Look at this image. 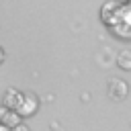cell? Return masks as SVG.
<instances>
[{
    "instance_id": "cell-1",
    "label": "cell",
    "mask_w": 131,
    "mask_h": 131,
    "mask_svg": "<svg viewBox=\"0 0 131 131\" xmlns=\"http://www.w3.org/2000/svg\"><path fill=\"white\" fill-rule=\"evenodd\" d=\"M119 37H131V2H121V8L117 10L115 18L108 25Z\"/></svg>"
},
{
    "instance_id": "cell-2",
    "label": "cell",
    "mask_w": 131,
    "mask_h": 131,
    "mask_svg": "<svg viewBox=\"0 0 131 131\" xmlns=\"http://www.w3.org/2000/svg\"><path fill=\"white\" fill-rule=\"evenodd\" d=\"M37 108H39V98L33 92H23V98L16 106V113L20 117H31V115H35Z\"/></svg>"
},
{
    "instance_id": "cell-3",
    "label": "cell",
    "mask_w": 131,
    "mask_h": 131,
    "mask_svg": "<svg viewBox=\"0 0 131 131\" xmlns=\"http://www.w3.org/2000/svg\"><path fill=\"white\" fill-rule=\"evenodd\" d=\"M127 92H129V86H127L125 80H121V78H111V82H108V94H111V98L121 100V98L127 96Z\"/></svg>"
},
{
    "instance_id": "cell-4",
    "label": "cell",
    "mask_w": 131,
    "mask_h": 131,
    "mask_svg": "<svg viewBox=\"0 0 131 131\" xmlns=\"http://www.w3.org/2000/svg\"><path fill=\"white\" fill-rule=\"evenodd\" d=\"M119 8H121V2H119V0H106V2L102 4V8H100L102 20H104L106 25H111V20L115 18V14H117Z\"/></svg>"
},
{
    "instance_id": "cell-5",
    "label": "cell",
    "mask_w": 131,
    "mask_h": 131,
    "mask_svg": "<svg viewBox=\"0 0 131 131\" xmlns=\"http://www.w3.org/2000/svg\"><path fill=\"white\" fill-rule=\"evenodd\" d=\"M20 98H23V92H20V90H16V88H8V90L4 92L2 104H4L8 111H16V106H18Z\"/></svg>"
},
{
    "instance_id": "cell-6",
    "label": "cell",
    "mask_w": 131,
    "mask_h": 131,
    "mask_svg": "<svg viewBox=\"0 0 131 131\" xmlns=\"http://www.w3.org/2000/svg\"><path fill=\"white\" fill-rule=\"evenodd\" d=\"M0 121H2L4 125H8V127L12 129V127H16V125L20 123V115H18L16 111H8V108H6V111H4L2 115H0Z\"/></svg>"
},
{
    "instance_id": "cell-7",
    "label": "cell",
    "mask_w": 131,
    "mask_h": 131,
    "mask_svg": "<svg viewBox=\"0 0 131 131\" xmlns=\"http://www.w3.org/2000/svg\"><path fill=\"white\" fill-rule=\"evenodd\" d=\"M117 63L121 70H131V49H123L117 57Z\"/></svg>"
},
{
    "instance_id": "cell-8",
    "label": "cell",
    "mask_w": 131,
    "mask_h": 131,
    "mask_svg": "<svg viewBox=\"0 0 131 131\" xmlns=\"http://www.w3.org/2000/svg\"><path fill=\"white\" fill-rule=\"evenodd\" d=\"M12 131H31V129H29V127H27L25 123H18L16 127H12Z\"/></svg>"
},
{
    "instance_id": "cell-9",
    "label": "cell",
    "mask_w": 131,
    "mask_h": 131,
    "mask_svg": "<svg viewBox=\"0 0 131 131\" xmlns=\"http://www.w3.org/2000/svg\"><path fill=\"white\" fill-rule=\"evenodd\" d=\"M0 131H12V129H10V127H8V125H4V123H2V121H0Z\"/></svg>"
},
{
    "instance_id": "cell-10",
    "label": "cell",
    "mask_w": 131,
    "mask_h": 131,
    "mask_svg": "<svg viewBox=\"0 0 131 131\" xmlns=\"http://www.w3.org/2000/svg\"><path fill=\"white\" fill-rule=\"evenodd\" d=\"M2 59H4V49L0 47V63H2Z\"/></svg>"
},
{
    "instance_id": "cell-11",
    "label": "cell",
    "mask_w": 131,
    "mask_h": 131,
    "mask_svg": "<svg viewBox=\"0 0 131 131\" xmlns=\"http://www.w3.org/2000/svg\"><path fill=\"white\" fill-rule=\"evenodd\" d=\"M129 2H131V0H129Z\"/></svg>"
}]
</instances>
